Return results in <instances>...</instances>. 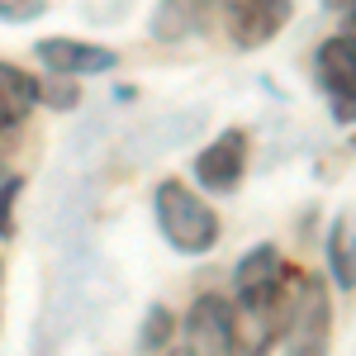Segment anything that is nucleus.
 I'll use <instances>...</instances> for the list:
<instances>
[{
  "label": "nucleus",
  "mask_w": 356,
  "mask_h": 356,
  "mask_svg": "<svg viewBox=\"0 0 356 356\" xmlns=\"http://www.w3.org/2000/svg\"><path fill=\"white\" fill-rule=\"evenodd\" d=\"M243 171H247V134L243 129L219 134L200 157H195V176H200L204 191H238Z\"/></svg>",
  "instance_id": "nucleus-6"
},
{
  "label": "nucleus",
  "mask_w": 356,
  "mask_h": 356,
  "mask_svg": "<svg viewBox=\"0 0 356 356\" xmlns=\"http://www.w3.org/2000/svg\"><path fill=\"white\" fill-rule=\"evenodd\" d=\"M323 5H328V10H347L352 0H323Z\"/></svg>",
  "instance_id": "nucleus-15"
},
{
  "label": "nucleus",
  "mask_w": 356,
  "mask_h": 356,
  "mask_svg": "<svg viewBox=\"0 0 356 356\" xmlns=\"http://www.w3.org/2000/svg\"><path fill=\"white\" fill-rule=\"evenodd\" d=\"M295 0H228V33L238 48H266L280 29L290 24Z\"/></svg>",
  "instance_id": "nucleus-4"
},
{
  "label": "nucleus",
  "mask_w": 356,
  "mask_h": 356,
  "mask_svg": "<svg viewBox=\"0 0 356 356\" xmlns=\"http://www.w3.org/2000/svg\"><path fill=\"white\" fill-rule=\"evenodd\" d=\"M33 53H38V62H48L57 76H100V72H114V62H119L114 48L81 43V38H43Z\"/></svg>",
  "instance_id": "nucleus-7"
},
{
  "label": "nucleus",
  "mask_w": 356,
  "mask_h": 356,
  "mask_svg": "<svg viewBox=\"0 0 356 356\" xmlns=\"http://www.w3.org/2000/svg\"><path fill=\"white\" fill-rule=\"evenodd\" d=\"M314 62H318L323 90L332 95V105H337V119H352L356 114V33L328 38Z\"/></svg>",
  "instance_id": "nucleus-5"
},
{
  "label": "nucleus",
  "mask_w": 356,
  "mask_h": 356,
  "mask_svg": "<svg viewBox=\"0 0 356 356\" xmlns=\"http://www.w3.org/2000/svg\"><path fill=\"white\" fill-rule=\"evenodd\" d=\"M347 19H352V24H356V0H352V5H347Z\"/></svg>",
  "instance_id": "nucleus-16"
},
{
  "label": "nucleus",
  "mask_w": 356,
  "mask_h": 356,
  "mask_svg": "<svg viewBox=\"0 0 356 356\" xmlns=\"http://www.w3.org/2000/svg\"><path fill=\"white\" fill-rule=\"evenodd\" d=\"M233 304L219 295H200L186 314V352L191 356H233Z\"/></svg>",
  "instance_id": "nucleus-3"
},
{
  "label": "nucleus",
  "mask_w": 356,
  "mask_h": 356,
  "mask_svg": "<svg viewBox=\"0 0 356 356\" xmlns=\"http://www.w3.org/2000/svg\"><path fill=\"white\" fill-rule=\"evenodd\" d=\"M328 266L337 290H356V209L337 214V223L328 228Z\"/></svg>",
  "instance_id": "nucleus-10"
},
{
  "label": "nucleus",
  "mask_w": 356,
  "mask_h": 356,
  "mask_svg": "<svg viewBox=\"0 0 356 356\" xmlns=\"http://www.w3.org/2000/svg\"><path fill=\"white\" fill-rule=\"evenodd\" d=\"M43 5L48 0H0V19L5 24H29V19L43 15Z\"/></svg>",
  "instance_id": "nucleus-12"
},
{
  "label": "nucleus",
  "mask_w": 356,
  "mask_h": 356,
  "mask_svg": "<svg viewBox=\"0 0 356 356\" xmlns=\"http://www.w3.org/2000/svg\"><path fill=\"white\" fill-rule=\"evenodd\" d=\"M204 29V0H162L152 10V38L157 43H181Z\"/></svg>",
  "instance_id": "nucleus-9"
},
{
  "label": "nucleus",
  "mask_w": 356,
  "mask_h": 356,
  "mask_svg": "<svg viewBox=\"0 0 356 356\" xmlns=\"http://www.w3.org/2000/svg\"><path fill=\"white\" fill-rule=\"evenodd\" d=\"M152 209H157V228L166 233V243L186 257H200L219 243V219L214 209L181 181H162L157 195H152Z\"/></svg>",
  "instance_id": "nucleus-1"
},
{
  "label": "nucleus",
  "mask_w": 356,
  "mask_h": 356,
  "mask_svg": "<svg viewBox=\"0 0 356 356\" xmlns=\"http://www.w3.org/2000/svg\"><path fill=\"white\" fill-rule=\"evenodd\" d=\"M166 356H191V352H166Z\"/></svg>",
  "instance_id": "nucleus-17"
},
{
  "label": "nucleus",
  "mask_w": 356,
  "mask_h": 356,
  "mask_svg": "<svg viewBox=\"0 0 356 356\" xmlns=\"http://www.w3.org/2000/svg\"><path fill=\"white\" fill-rule=\"evenodd\" d=\"M33 105H38V81L29 72H19V67L0 62V134L24 124Z\"/></svg>",
  "instance_id": "nucleus-8"
},
{
  "label": "nucleus",
  "mask_w": 356,
  "mask_h": 356,
  "mask_svg": "<svg viewBox=\"0 0 356 356\" xmlns=\"http://www.w3.org/2000/svg\"><path fill=\"white\" fill-rule=\"evenodd\" d=\"M38 95H48V105H57V110H76L81 105V95H76V86L67 81H53V86H38Z\"/></svg>",
  "instance_id": "nucleus-14"
},
{
  "label": "nucleus",
  "mask_w": 356,
  "mask_h": 356,
  "mask_svg": "<svg viewBox=\"0 0 356 356\" xmlns=\"http://www.w3.org/2000/svg\"><path fill=\"white\" fill-rule=\"evenodd\" d=\"M290 356H328V328H332V309L323 280H309L300 290V304L290 309Z\"/></svg>",
  "instance_id": "nucleus-2"
},
{
  "label": "nucleus",
  "mask_w": 356,
  "mask_h": 356,
  "mask_svg": "<svg viewBox=\"0 0 356 356\" xmlns=\"http://www.w3.org/2000/svg\"><path fill=\"white\" fill-rule=\"evenodd\" d=\"M171 337H176V314L162 309V304H152V309H147V318H143V332H138V352L157 356V352L171 347Z\"/></svg>",
  "instance_id": "nucleus-11"
},
{
  "label": "nucleus",
  "mask_w": 356,
  "mask_h": 356,
  "mask_svg": "<svg viewBox=\"0 0 356 356\" xmlns=\"http://www.w3.org/2000/svg\"><path fill=\"white\" fill-rule=\"evenodd\" d=\"M24 191V181H5L0 186V238H15V195Z\"/></svg>",
  "instance_id": "nucleus-13"
}]
</instances>
